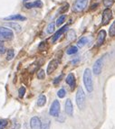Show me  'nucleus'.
Here are the masks:
<instances>
[{
	"mask_svg": "<svg viewBox=\"0 0 115 129\" xmlns=\"http://www.w3.org/2000/svg\"><path fill=\"white\" fill-rule=\"evenodd\" d=\"M65 19H66V15H62L61 16H59L58 19L56 20V25L60 26L61 24H63V23L65 21Z\"/></svg>",
	"mask_w": 115,
	"mask_h": 129,
	"instance_id": "22",
	"label": "nucleus"
},
{
	"mask_svg": "<svg viewBox=\"0 0 115 129\" xmlns=\"http://www.w3.org/2000/svg\"><path fill=\"white\" fill-rule=\"evenodd\" d=\"M51 121L45 118L43 121H41V128L40 129H50Z\"/></svg>",
	"mask_w": 115,
	"mask_h": 129,
	"instance_id": "18",
	"label": "nucleus"
},
{
	"mask_svg": "<svg viewBox=\"0 0 115 129\" xmlns=\"http://www.w3.org/2000/svg\"><path fill=\"white\" fill-rule=\"evenodd\" d=\"M59 65V61L55 59L52 60L50 62L48 63L47 69H46V71H47V74H52L55 70L57 69V67Z\"/></svg>",
	"mask_w": 115,
	"mask_h": 129,
	"instance_id": "7",
	"label": "nucleus"
},
{
	"mask_svg": "<svg viewBox=\"0 0 115 129\" xmlns=\"http://www.w3.org/2000/svg\"><path fill=\"white\" fill-rule=\"evenodd\" d=\"M77 52H78L77 46H70L67 49V52H67V54H69V55H73V54L77 53Z\"/></svg>",
	"mask_w": 115,
	"mask_h": 129,
	"instance_id": "19",
	"label": "nucleus"
},
{
	"mask_svg": "<svg viewBox=\"0 0 115 129\" xmlns=\"http://www.w3.org/2000/svg\"><path fill=\"white\" fill-rule=\"evenodd\" d=\"M68 26H69L68 24H65L64 26H63L62 28H60V29H59V30L57 31V32L55 33V34H54V36L52 37V43H55V42H56L57 40H58V39L62 36V35H63V33H64L65 31H66L68 29Z\"/></svg>",
	"mask_w": 115,
	"mask_h": 129,
	"instance_id": "9",
	"label": "nucleus"
},
{
	"mask_svg": "<svg viewBox=\"0 0 115 129\" xmlns=\"http://www.w3.org/2000/svg\"><path fill=\"white\" fill-rule=\"evenodd\" d=\"M0 34L4 35V36L7 38V40H11V39H13V37H14V34L11 29L2 27V26H0Z\"/></svg>",
	"mask_w": 115,
	"mask_h": 129,
	"instance_id": "8",
	"label": "nucleus"
},
{
	"mask_svg": "<svg viewBox=\"0 0 115 129\" xmlns=\"http://www.w3.org/2000/svg\"><path fill=\"white\" fill-rule=\"evenodd\" d=\"M106 31L104 30H102L99 32V34H98V37H97V45L98 46H101L102 44V43H104V40L105 38H106Z\"/></svg>",
	"mask_w": 115,
	"mask_h": 129,
	"instance_id": "14",
	"label": "nucleus"
},
{
	"mask_svg": "<svg viewBox=\"0 0 115 129\" xmlns=\"http://www.w3.org/2000/svg\"><path fill=\"white\" fill-rule=\"evenodd\" d=\"M65 95H66V91H65L64 88L59 89L58 92H57V96H58V98H60V99H63V98L65 97Z\"/></svg>",
	"mask_w": 115,
	"mask_h": 129,
	"instance_id": "25",
	"label": "nucleus"
},
{
	"mask_svg": "<svg viewBox=\"0 0 115 129\" xmlns=\"http://www.w3.org/2000/svg\"><path fill=\"white\" fill-rule=\"evenodd\" d=\"M65 81H66V83L72 88V89H74V87H75V82H76L74 74V73L68 74V76L66 77V79H65Z\"/></svg>",
	"mask_w": 115,
	"mask_h": 129,
	"instance_id": "13",
	"label": "nucleus"
},
{
	"mask_svg": "<svg viewBox=\"0 0 115 129\" xmlns=\"http://www.w3.org/2000/svg\"><path fill=\"white\" fill-rule=\"evenodd\" d=\"M75 100H76V104H77V107H78L80 109H83V108H84V103H85V94H84L83 89L81 88V87H79L77 93H76Z\"/></svg>",
	"mask_w": 115,
	"mask_h": 129,
	"instance_id": "2",
	"label": "nucleus"
},
{
	"mask_svg": "<svg viewBox=\"0 0 115 129\" xmlns=\"http://www.w3.org/2000/svg\"><path fill=\"white\" fill-rule=\"evenodd\" d=\"M87 43H88V38H87V37H83V38H81L78 41L77 45H78V47H83Z\"/></svg>",
	"mask_w": 115,
	"mask_h": 129,
	"instance_id": "20",
	"label": "nucleus"
},
{
	"mask_svg": "<svg viewBox=\"0 0 115 129\" xmlns=\"http://www.w3.org/2000/svg\"><path fill=\"white\" fill-rule=\"evenodd\" d=\"M103 1V4H104L105 7H110L113 5V0H102Z\"/></svg>",
	"mask_w": 115,
	"mask_h": 129,
	"instance_id": "30",
	"label": "nucleus"
},
{
	"mask_svg": "<svg viewBox=\"0 0 115 129\" xmlns=\"http://www.w3.org/2000/svg\"><path fill=\"white\" fill-rule=\"evenodd\" d=\"M6 51H7V50H6V47H5L3 44L0 43V54H4L5 52H6Z\"/></svg>",
	"mask_w": 115,
	"mask_h": 129,
	"instance_id": "32",
	"label": "nucleus"
},
{
	"mask_svg": "<svg viewBox=\"0 0 115 129\" xmlns=\"http://www.w3.org/2000/svg\"><path fill=\"white\" fill-rule=\"evenodd\" d=\"M31 129H40L41 128V120L38 116H33L30 120Z\"/></svg>",
	"mask_w": 115,
	"mask_h": 129,
	"instance_id": "10",
	"label": "nucleus"
},
{
	"mask_svg": "<svg viewBox=\"0 0 115 129\" xmlns=\"http://www.w3.org/2000/svg\"><path fill=\"white\" fill-rule=\"evenodd\" d=\"M68 9H69V5L68 4H65V6L64 7H62V8L60 9V13H64L65 11H67Z\"/></svg>",
	"mask_w": 115,
	"mask_h": 129,
	"instance_id": "31",
	"label": "nucleus"
},
{
	"mask_svg": "<svg viewBox=\"0 0 115 129\" xmlns=\"http://www.w3.org/2000/svg\"><path fill=\"white\" fill-rule=\"evenodd\" d=\"M54 27H55V25H54V23H51L49 25H48L47 29H46V32H47V34H53L54 31Z\"/></svg>",
	"mask_w": 115,
	"mask_h": 129,
	"instance_id": "26",
	"label": "nucleus"
},
{
	"mask_svg": "<svg viewBox=\"0 0 115 129\" xmlns=\"http://www.w3.org/2000/svg\"><path fill=\"white\" fill-rule=\"evenodd\" d=\"M23 1H25V2H26V1H28V0H23Z\"/></svg>",
	"mask_w": 115,
	"mask_h": 129,
	"instance_id": "34",
	"label": "nucleus"
},
{
	"mask_svg": "<svg viewBox=\"0 0 115 129\" xmlns=\"http://www.w3.org/2000/svg\"><path fill=\"white\" fill-rule=\"evenodd\" d=\"M36 76H37V79L38 80H43L44 78H45V73H44V71L43 70H39V71H37V74H36Z\"/></svg>",
	"mask_w": 115,
	"mask_h": 129,
	"instance_id": "23",
	"label": "nucleus"
},
{
	"mask_svg": "<svg viewBox=\"0 0 115 129\" xmlns=\"http://www.w3.org/2000/svg\"><path fill=\"white\" fill-rule=\"evenodd\" d=\"M112 18V12L110 8H106L103 12H102V25H106L109 24V22L111 21Z\"/></svg>",
	"mask_w": 115,
	"mask_h": 129,
	"instance_id": "6",
	"label": "nucleus"
},
{
	"mask_svg": "<svg viewBox=\"0 0 115 129\" xmlns=\"http://www.w3.org/2000/svg\"><path fill=\"white\" fill-rule=\"evenodd\" d=\"M25 7L27 9L41 8V7H43V2H42L41 0H36L35 2H27L25 4Z\"/></svg>",
	"mask_w": 115,
	"mask_h": 129,
	"instance_id": "11",
	"label": "nucleus"
},
{
	"mask_svg": "<svg viewBox=\"0 0 115 129\" xmlns=\"http://www.w3.org/2000/svg\"><path fill=\"white\" fill-rule=\"evenodd\" d=\"M7 124H8V122L7 119H0V129H5Z\"/></svg>",
	"mask_w": 115,
	"mask_h": 129,
	"instance_id": "28",
	"label": "nucleus"
},
{
	"mask_svg": "<svg viewBox=\"0 0 115 129\" xmlns=\"http://www.w3.org/2000/svg\"><path fill=\"white\" fill-rule=\"evenodd\" d=\"M25 94H26V88L25 87H21V88H19V89H18V96H19V98H24Z\"/></svg>",
	"mask_w": 115,
	"mask_h": 129,
	"instance_id": "27",
	"label": "nucleus"
},
{
	"mask_svg": "<svg viewBox=\"0 0 115 129\" xmlns=\"http://www.w3.org/2000/svg\"><path fill=\"white\" fill-rule=\"evenodd\" d=\"M49 114H50V116H54V117L59 116V115H60V103L57 99L53 101L50 107V110H49Z\"/></svg>",
	"mask_w": 115,
	"mask_h": 129,
	"instance_id": "5",
	"label": "nucleus"
},
{
	"mask_svg": "<svg viewBox=\"0 0 115 129\" xmlns=\"http://www.w3.org/2000/svg\"><path fill=\"white\" fill-rule=\"evenodd\" d=\"M15 57V51L13 49H9L7 51V60H11L12 59Z\"/></svg>",
	"mask_w": 115,
	"mask_h": 129,
	"instance_id": "21",
	"label": "nucleus"
},
{
	"mask_svg": "<svg viewBox=\"0 0 115 129\" xmlns=\"http://www.w3.org/2000/svg\"><path fill=\"white\" fill-rule=\"evenodd\" d=\"M5 25L11 28V29H14V30H15L16 32H20V31H21V26H20L17 23H13V22H12V23H6Z\"/></svg>",
	"mask_w": 115,
	"mask_h": 129,
	"instance_id": "16",
	"label": "nucleus"
},
{
	"mask_svg": "<svg viewBox=\"0 0 115 129\" xmlns=\"http://www.w3.org/2000/svg\"><path fill=\"white\" fill-rule=\"evenodd\" d=\"M109 35H110V36H115V21L113 22L110 29H109Z\"/></svg>",
	"mask_w": 115,
	"mask_h": 129,
	"instance_id": "24",
	"label": "nucleus"
},
{
	"mask_svg": "<svg viewBox=\"0 0 115 129\" xmlns=\"http://www.w3.org/2000/svg\"><path fill=\"white\" fill-rule=\"evenodd\" d=\"M62 79H63V75H60V76H58V77L55 78V79L54 80V81H53L54 85H58V84L61 82Z\"/></svg>",
	"mask_w": 115,
	"mask_h": 129,
	"instance_id": "29",
	"label": "nucleus"
},
{
	"mask_svg": "<svg viewBox=\"0 0 115 129\" xmlns=\"http://www.w3.org/2000/svg\"><path fill=\"white\" fill-rule=\"evenodd\" d=\"M65 112L68 116H73L74 114V107H73V103L70 99H67L65 102Z\"/></svg>",
	"mask_w": 115,
	"mask_h": 129,
	"instance_id": "15",
	"label": "nucleus"
},
{
	"mask_svg": "<svg viewBox=\"0 0 115 129\" xmlns=\"http://www.w3.org/2000/svg\"><path fill=\"white\" fill-rule=\"evenodd\" d=\"M4 20H6V21H26V17H25L24 15L17 14V15H12L10 16L5 17Z\"/></svg>",
	"mask_w": 115,
	"mask_h": 129,
	"instance_id": "12",
	"label": "nucleus"
},
{
	"mask_svg": "<svg viewBox=\"0 0 115 129\" xmlns=\"http://www.w3.org/2000/svg\"><path fill=\"white\" fill-rule=\"evenodd\" d=\"M4 41H7V38H6L3 35L0 34V42H4Z\"/></svg>",
	"mask_w": 115,
	"mask_h": 129,
	"instance_id": "33",
	"label": "nucleus"
},
{
	"mask_svg": "<svg viewBox=\"0 0 115 129\" xmlns=\"http://www.w3.org/2000/svg\"><path fill=\"white\" fill-rule=\"evenodd\" d=\"M46 103V97L44 95H40L37 99V106L38 107H43Z\"/></svg>",
	"mask_w": 115,
	"mask_h": 129,
	"instance_id": "17",
	"label": "nucleus"
},
{
	"mask_svg": "<svg viewBox=\"0 0 115 129\" xmlns=\"http://www.w3.org/2000/svg\"><path fill=\"white\" fill-rule=\"evenodd\" d=\"M103 64H104V56H102V57L99 58L95 62H94V67H93V72H94V74L99 75V74L102 72Z\"/></svg>",
	"mask_w": 115,
	"mask_h": 129,
	"instance_id": "4",
	"label": "nucleus"
},
{
	"mask_svg": "<svg viewBox=\"0 0 115 129\" xmlns=\"http://www.w3.org/2000/svg\"><path fill=\"white\" fill-rule=\"evenodd\" d=\"M83 81L84 84V87L88 92H91L94 90V81H93V76L91 71L90 69H85L83 72Z\"/></svg>",
	"mask_w": 115,
	"mask_h": 129,
	"instance_id": "1",
	"label": "nucleus"
},
{
	"mask_svg": "<svg viewBox=\"0 0 115 129\" xmlns=\"http://www.w3.org/2000/svg\"><path fill=\"white\" fill-rule=\"evenodd\" d=\"M88 5V0H75L72 6V10L74 13L82 12L86 8Z\"/></svg>",
	"mask_w": 115,
	"mask_h": 129,
	"instance_id": "3",
	"label": "nucleus"
}]
</instances>
